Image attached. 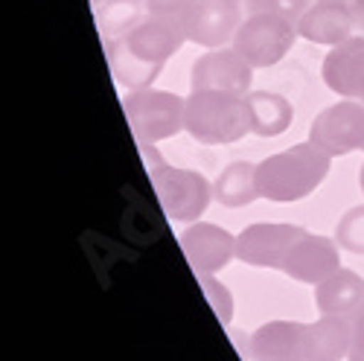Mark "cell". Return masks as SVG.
Listing matches in <instances>:
<instances>
[{
	"label": "cell",
	"mask_w": 364,
	"mask_h": 361,
	"mask_svg": "<svg viewBox=\"0 0 364 361\" xmlns=\"http://www.w3.org/2000/svg\"><path fill=\"white\" fill-rule=\"evenodd\" d=\"M184 41L187 33L181 15H146L129 33L105 38V58L114 82L126 90L151 87Z\"/></svg>",
	"instance_id": "obj_1"
},
{
	"label": "cell",
	"mask_w": 364,
	"mask_h": 361,
	"mask_svg": "<svg viewBox=\"0 0 364 361\" xmlns=\"http://www.w3.org/2000/svg\"><path fill=\"white\" fill-rule=\"evenodd\" d=\"M329 163H332V155H326L312 140L271 155L262 163H257L259 198L280 201V204L306 198L321 187V180L329 172Z\"/></svg>",
	"instance_id": "obj_2"
},
{
	"label": "cell",
	"mask_w": 364,
	"mask_h": 361,
	"mask_svg": "<svg viewBox=\"0 0 364 361\" xmlns=\"http://www.w3.org/2000/svg\"><path fill=\"white\" fill-rule=\"evenodd\" d=\"M137 146L164 213L172 222H196L207 210L210 198H213V184L201 172L169 166L166 161H161L155 152V143H137Z\"/></svg>",
	"instance_id": "obj_3"
},
{
	"label": "cell",
	"mask_w": 364,
	"mask_h": 361,
	"mask_svg": "<svg viewBox=\"0 0 364 361\" xmlns=\"http://www.w3.org/2000/svg\"><path fill=\"white\" fill-rule=\"evenodd\" d=\"M187 131L196 143L225 146L251 131L248 102L225 90H193L187 99Z\"/></svg>",
	"instance_id": "obj_4"
},
{
	"label": "cell",
	"mask_w": 364,
	"mask_h": 361,
	"mask_svg": "<svg viewBox=\"0 0 364 361\" xmlns=\"http://www.w3.org/2000/svg\"><path fill=\"white\" fill-rule=\"evenodd\" d=\"M123 111L137 143H161L187 129V99L158 87L129 90Z\"/></svg>",
	"instance_id": "obj_5"
},
{
	"label": "cell",
	"mask_w": 364,
	"mask_h": 361,
	"mask_svg": "<svg viewBox=\"0 0 364 361\" xmlns=\"http://www.w3.org/2000/svg\"><path fill=\"white\" fill-rule=\"evenodd\" d=\"M294 38H297V23H291L280 15L257 12V15H248L239 23L230 44L257 70V68L277 65L280 58L291 50Z\"/></svg>",
	"instance_id": "obj_6"
},
{
	"label": "cell",
	"mask_w": 364,
	"mask_h": 361,
	"mask_svg": "<svg viewBox=\"0 0 364 361\" xmlns=\"http://www.w3.org/2000/svg\"><path fill=\"white\" fill-rule=\"evenodd\" d=\"M309 140L326 155L341 158L364 149V102L341 99L323 108L309 126Z\"/></svg>",
	"instance_id": "obj_7"
},
{
	"label": "cell",
	"mask_w": 364,
	"mask_h": 361,
	"mask_svg": "<svg viewBox=\"0 0 364 361\" xmlns=\"http://www.w3.org/2000/svg\"><path fill=\"white\" fill-rule=\"evenodd\" d=\"M181 23H184L187 41L207 50H222L228 41H233L242 23V6L228 0H190L187 9L181 12Z\"/></svg>",
	"instance_id": "obj_8"
},
{
	"label": "cell",
	"mask_w": 364,
	"mask_h": 361,
	"mask_svg": "<svg viewBox=\"0 0 364 361\" xmlns=\"http://www.w3.org/2000/svg\"><path fill=\"white\" fill-rule=\"evenodd\" d=\"M306 233L297 225H268L257 222L248 225L236 236V259L254 265V268H277L283 271V262L291 251V245Z\"/></svg>",
	"instance_id": "obj_9"
},
{
	"label": "cell",
	"mask_w": 364,
	"mask_h": 361,
	"mask_svg": "<svg viewBox=\"0 0 364 361\" xmlns=\"http://www.w3.org/2000/svg\"><path fill=\"white\" fill-rule=\"evenodd\" d=\"M251 79H254V68L233 47L210 50L196 58L193 73H190V87L193 90H225V94L248 97Z\"/></svg>",
	"instance_id": "obj_10"
},
{
	"label": "cell",
	"mask_w": 364,
	"mask_h": 361,
	"mask_svg": "<svg viewBox=\"0 0 364 361\" xmlns=\"http://www.w3.org/2000/svg\"><path fill=\"white\" fill-rule=\"evenodd\" d=\"M178 245L196 274H216L230 259H236V236L210 222L190 225L178 236Z\"/></svg>",
	"instance_id": "obj_11"
},
{
	"label": "cell",
	"mask_w": 364,
	"mask_h": 361,
	"mask_svg": "<svg viewBox=\"0 0 364 361\" xmlns=\"http://www.w3.org/2000/svg\"><path fill=\"white\" fill-rule=\"evenodd\" d=\"M309 323L300 320H268L248 338L242 352L245 361H306Z\"/></svg>",
	"instance_id": "obj_12"
},
{
	"label": "cell",
	"mask_w": 364,
	"mask_h": 361,
	"mask_svg": "<svg viewBox=\"0 0 364 361\" xmlns=\"http://www.w3.org/2000/svg\"><path fill=\"white\" fill-rule=\"evenodd\" d=\"M338 268H341V257H338L336 239H326V236H318V233L306 230L291 245V251L283 262V274H289L297 283L318 286L326 277L336 274Z\"/></svg>",
	"instance_id": "obj_13"
},
{
	"label": "cell",
	"mask_w": 364,
	"mask_h": 361,
	"mask_svg": "<svg viewBox=\"0 0 364 361\" xmlns=\"http://www.w3.org/2000/svg\"><path fill=\"white\" fill-rule=\"evenodd\" d=\"M321 76L332 94L364 102V38L353 36L332 47L323 58Z\"/></svg>",
	"instance_id": "obj_14"
},
{
	"label": "cell",
	"mask_w": 364,
	"mask_h": 361,
	"mask_svg": "<svg viewBox=\"0 0 364 361\" xmlns=\"http://www.w3.org/2000/svg\"><path fill=\"white\" fill-rule=\"evenodd\" d=\"M297 36L312 44L336 47L355 36V18L353 9L338 0H315L306 9V15L297 23Z\"/></svg>",
	"instance_id": "obj_15"
},
{
	"label": "cell",
	"mask_w": 364,
	"mask_h": 361,
	"mask_svg": "<svg viewBox=\"0 0 364 361\" xmlns=\"http://www.w3.org/2000/svg\"><path fill=\"white\" fill-rule=\"evenodd\" d=\"M315 306L321 315L355 318L364 309V280L350 268H338L332 277L315 286Z\"/></svg>",
	"instance_id": "obj_16"
},
{
	"label": "cell",
	"mask_w": 364,
	"mask_h": 361,
	"mask_svg": "<svg viewBox=\"0 0 364 361\" xmlns=\"http://www.w3.org/2000/svg\"><path fill=\"white\" fill-rule=\"evenodd\" d=\"M350 341H353V318L321 315V320L309 323L306 361H344L350 355Z\"/></svg>",
	"instance_id": "obj_17"
},
{
	"label": "cell",
	"mask_w": 364,
	"mask_h": 361,
	"mask_svg": "<svg viewBox=\"0 0 364 361\" xmlns=\"http://www.w3.org/2000/svg\"><path fill=\"white\" fill-rule=\"evenodd\" d=\"M245 102H248V114H251V131L259 137L283 134L294 119L291 102L280 94H271V90H251Z\"/></svg>",
	"instance_id": "obj_18"
},
{
	"label": "cell",
	"mask_w": 364,
	"mask_h": 361,
	"mask_svg": "<svg viewBox=\"0 0 364 361\" xmlns=\"http://www.w3.org/2000/svg\"><path fill=\"white\" fill-rule=\"evenodd\" d=\"M213 198L222 207H248L251 201L259 198L257 190V163L236 161L219 172L213 180Z\"/></svg>",
	"instance_id": "obj_19"
},
{
	"label": "cell",
	"mask_w": 364,
	"mask_h": 361,
	"mask_svg": "<svg viewBox=\"0 0 364 361\" xmlns=\"http://www.w3.org/2000/svg\"><path fill=\"white\" fill-rule=\"evenodd\" d=\"M90 9H94L102 41L129 33L149 15L146 0H90Z\"/></svg>",
	"instance_id": "obj_20"
},
{
	"label": "cell",
	"mask_w": 364,
	"mask_h": 361,
	"mask_svg": "<svg viewBox=\"0 0 364 361\" xmlns=\"http://www.w3.org/2000/svg\"><path fill=\"white\" fill-rule=\"evenodd\" d=\"M336 242L350 254H364V204L347 210L336 227Z\"/></svg>",
	"instance_id": "obj_21"
},
{
	"label": "cell",
	"mask_w": 364,
	"mask_h": 361,
	"mask_svg": "<svg viewBox=\"0 0 364 361\" xmlns=\"http://www.w3.org/2000/svg\"><path fill=\"white\" fill-rule=\"evenodd\" d=\"M196 277H198V286H201V291L207 297V303L213 306L216 318L225 326H230V320H233V294H230V289L222 286L213 274H196Z\"/></svg>",
	"instance_id": "obj_22"
},
{
	"label": "cell",
	"mask_w": 364,
	"mask_h": 361,
	"mask_svg": "<svg viewBox=\"0 0 364 361\" xmlns=\"http://www.w3.org/2000/svg\"><path fill=\"white\" fill-rule=\"evenodd\" d=\"M312 6V0H245V12L257 15V12H268V15H280L291 23H300V18L306 15V9Z\"/></svg>",
	"instance_id": "obj_23"
},
{
	"label": "cell",
	"mask_w": 364,
	"mask_h": 361,
	"mask_svg": "<svg viewBox=\"0 0 364 361\" xmlns=\"http://www.w3.org/2000/svg\"><path fill=\"white\" fill-rule=\"evenodd\" d=\"M347 361H364V309L353 318V341H350Z\"/></svg>",
	"instance_id": "obj_24"
},
{
	"label": "cell",
	"mask_w": 364,
	"mask_h": 361,
	"mask_svg": "<svg viewBox=\"0 0 364 361\" xmlns=\"http://www.w3.org/2000/svg\"><path fill=\"white\" fill-rule=\"evenodd\" d=\"M190 0H146L149 15H181Z\"/></svg>",
	"instance_id": "obj_25"
},
{
	"label": "cell",
	"mask_w": 364,
	"mask_h": 361,
	"mask_svg": "<svg viewBox=\"0 0 364 361\" xmlns=\"http://www.w3.org/2000/svg\"><path fill=\"white\" fill-rule=\"evenodd\" d=\"M350 9H353V18H355V36L364 38V0H353Z\"/></svg>",
	"instance_id": "obj_26"
},
{
	"label": "cell",
	"mask_w": 364,
	"mask_h": 361,
	"mask_svg": "<svg viewBox=\"0 0 364 361\" xmlns=\"http://www.w3.org/2000/svg\"><path fill=\"white\" fill-rule=\"evenodd\" d=\"M358 180H361V190H364V166H361V178Z\"/></svg>",
	"instance_id": "obj_27"
},
{
	"label": "cell",
	"mask_w": 364,
	"mask_h": 361,
	"mask_svg": "<svg viewBox=\"0 0 364 361\" xmlns=\"http://www.w3.org/2000/svg\"><path fill=\"white\" fill-rule=\"evenodd\" d=\"M228 4H245V0H228Z\"/></svg>",
	"instance_id": "obj_28"
},
{
	"label": "cell",
	"mask_w": 364,
	"mask_h": 361,
	"mask_svg": "<svg viewBox=\"0 0 364 361\" xmlns=\"http://www.w3.org/2000/svg\"><path fill=\"white\" fill-rule=\"evenodd\" d=\"M338 4H347V6H350V4H353V0H338Z\"/></svg>",
	"instance_id": "obj_29"
}]
</instances>
